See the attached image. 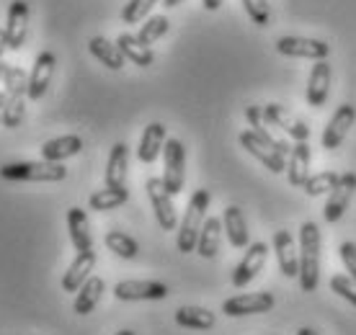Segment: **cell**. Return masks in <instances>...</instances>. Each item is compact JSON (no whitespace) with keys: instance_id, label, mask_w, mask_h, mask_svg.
I'll return each mask as SVG.
<instances>
[{"instance_id":"obj_41","label":"cell","mask_w":356,"mask_h":335,"mask_svg":"<svg viewBox=\"0 0 356 335\" xmlns=\"http://www.w3.org/2000/svg\"><path fill=\"white\" fill-rule=\"evenodd\" d=\"M181 3H184V0H163L165 8H176V6H181Z\"/></svg>"},{"instance_id":"obj_26","label":"cell","mask_w":356,"mask_h":335,"mask_svg":"<svg viewBox=\"0 0 356 335\" xmlns=\"http://www.w3.org/2000/svg\"><path fill=\"white\" fill-rule=\"evenodd\" d=\"M116 47L122 49V54H124L127 60L132 62V65H137V67H150L152 62H155V54H152L150 47H145L140 39L134 34H119L116 36Z\"/></svg>"},{"instance_id":"obj_33","label":"cell","mask_w":356,"mask_h":335,"mask_svg":"<svg viewBox=\"0 0 356 335\" xmlns=\"http://www.w3.org/2000/svg\"><path fill=\"white\" fill-rule=\"evenodd\" d=\"M168 28H170V21L165 16H150L143 24V28H140L137 39H140L145 47H150V44H155L158 39H163V36L168 34Z\"/></svg>"},{"instance_id":"obj_17","label":"cell","mask_w":356,"mask_h":335,"mask_svg":"<svg viewBox=\"0 0 356 335\" xmlns=\"http://www.w3.org/2000/svg\"><path fill=\"white\" fill-rule=\"evenodd\" d=\"M274 250H276L279 271H282L286 279L300 276V247H297L289 229H279L274 235Z\"/></svg>"},{"instance_id":"obj_30","label":"cell","mask_w":356,"mask_h":335,"mask_svg":"<svg viewBox=\"0 0 356 335\" xmlns=\"http://www.w3.org/2000/svg\"><path fill=\"white\" fill-rule=\"evenodd\" d=\"M176 322L181 327H188V330H212L217 318H214V312L204 307H178Z\"/></svg>"},{"instance_id":"obj_10","label":"cell","mask_w":356,"mask_h":335,"mask_svg":"<svg viewBox=\"0 0 356 335\" xmlns=\"http://www.w3.org/2000/svg\"><path fill=\"white\" fill-rule=\"evenodd\" d=\"M266 258H268V245H266V243H250V245L245 247V256H243V261L235 265V271H232V286H235V289L248 286V284L259 276L261 268H264Z\"/></svg>"},{"instance_id":"obj_27","label":"cell","mask_w":356,"mask_h":335,"mask_svg":"<svg viewBox=\"0 0 356 335\" xmlns=\"http://www.w3.org/2000/svg\"><path fill=\"white\" fill-rule=\"evenodd\" d=\"M88 49H90V54L96 57L104 67H108V70H122L124 67V62H127V57L122 54V49L116 47V42L111 44L108 39H104V36H93L88 42Z\"/></svg>"},{"instance_id":"obj_1","label":"cell","mask_w":356,"mask_h":335,"mask_svg":"<svg viewBox=\"0 0 356 335\" xmlns=\"http://www.w3.org/2000/svg\"><path fill=\"white\" fill-rule=\"evenodd\" d=\"M321 227L315 222H305L300 227V286L302 291H315L321 284Z\"/></svg>"},{"instance_id":"obj_7","label":"cell","mask_w":356,"mask_h":335,"mask_svg":"<svg viewBox=\"0 0 356 335\" xmlns=\"http://www.w3.org/2000/svg\"><path fill=\"white\" fill-rule=\"evenodd\" d=\"M276 52L294 60H328L330 44L323 39H307V36H282L276 39Z\"/></svg>"},{"instance_id":"obj_29","label":"cell","mask_w":356,"mask_h":335,"mask_svg":"<svg viewBox=\"0 0 356 335\" xmlns=\"http://www.w3.org/2000/svg\"><path fill=\"white\" fill-rule=\"evenodd\" d=\"M222 220L217 217H207L204 227H202V235H199V243H196V253L207 261H212L217 253H220V240H222Z\"/></svg>"},{"instance_id":"obj_14","label":"cell","mask_w":356,"mask_h":335,"mask_svg":"<svg viewBox=\"0 0 356 335\" xmlns=\"http://www.w3.org/2000/svg\"><path fill=\"white\" fill-rule=\"evenodd\" d=\"M356 191V173H343L339 178V183L333 186V191L328 194V202H325V209H323V217L325 222H339L343 217V212L348 209V202Z\"/></svg>"},{"instance_id":"obj_28","label":"cell","mask_w":356,"mask_h":335,"mask_svg":"<svg viewBox=\"0 0 356 335\" xmlns=\"http://www.w3.org/2000/svg\"><path fill=\"white\" fill-rule=\"evenodd\" d=\"M106 289V284L104 279H98V276H90L88 281L83 284L81 289L75 291V302H72V309L78 312V315H90L96 304L101 302V294Z\"/></svg>"},{"instance_id":"obj_6","label":"cell","mask_w":356,"mask_h":335,"mask_svg":"<svg viewBox=\"0 0 356 335\" xmlns=\"http://www.w3.org/2000/svg\"><path fill=\"white\" fill-rule=\"evenodd\" d=\"M145 191H147V199H150L152 212H155V220H158L161 229H165V232L176 229L178 217L176 206H173V194L168 191V186L163 183V178H147Z\"/></svg>"},{"instance_id":"obj_23","label":"cell","mask_w":356,"mask_h":335,"mask_svg":"<svg viewBox=\"0 0 356 335\" xmlns=\"http://www.w3.org/2000/svg\"><path fill=\"white\" fill-rule=\"evenodd\" d=\"M222 227H225V235L230 240L232 247H248L250 240H248V222H245V214H243L241 206H225V214H222Z\"/></svg>"},{"instance_id":"obj_9","label":"cell","mask_w":356,"mask_h":335,"mask_svg":"<svg viewBox=\"0 0 356 335\" xmlns=\"http://www.w3.org/2000/svg\"><path fill=\"white\" fill-rule=\"evenodd\" d=\"M241 145H243V150L248 152V155H253V158L259 160L264 168H268L271 173H286V158L284 155L276 150V147L266 145V142L261 140L253 129H245V132L241 134Z\"/></svg>"},{"instance_id":"obj_16","label":"cell","mask_w":356,"mask_h":335,"mask_svg":"<svg viewBox=\"0 0 356 335\" xmlns=\"http://www.w3.org/2000/svg\"><path fill=\"white\" fill-rule=\"evenodd\" d=\"M330 78H333V67L328 60H318L312 65L310 78H307V93H305L307 106L321 108L325 104V98L330 93Z\"/></svg>"},{"instance_id":"obj_5","label":"cell","mask_w":356,"mask_h":335,"mask_svg":"<svg viewBox=\"0 0 356 335\" xmlns=\"http://www.w3.org/2000/svg\"><path fill=\"white\" fill-rule=\"evenodd\" d=\"M163 183L168 186L173 196L184 191V181H186V147L181 140H165L163 147Z\"/></svg>"},{"instance_id":"obj_8","label":"cell","mask_w":356,"mask_h":335,"mask_svg":"<svg viewBox=\"0 0 356 335\" xmlns=\"http://www.w3.org/2000/svg\"><path fill=\"white\" fill-rule=\"evenodd\" d=\"M276 304L271 291H250V294H238L222 302V312L227 318H245V315H264L271 312Z\"/></svg>"},{"instance_id":"obj_43","label":"cell","mask_w":356,"mask_h":335,"mask_svg":"<svg viewBox=\"0 0 356 335\" xmlns=\"http://www.w3.org/2000/svg\"><path fill=\"white\" fill-rule=\"evenodd\" d=\"M114 335H134V330H119V333H114Z\"/></svg>"},{"instance_id":"obj_13","label":"cell","mask_w":356,"mask_h":335,"mask_svg":"<svg viewBox=\"0 0 356 335\" xmlns=\"http://www.w3.org/2000/svg\"><path fill=\"white\" fill-rule=\"evenodd\" d=\"M356 122V106L351 104H341L333 116L328 119V126H325V132H323V147L325 150H339L341 142L346 140L348 129L354 126Z\"/></svg>"},{"instance_id":"obj_15","label":"cell","mask_w":356,"mask_h":335,"mask_svg":"<svg viewBox=\"0 0 356 335\" xmlns=\"http://www.w3.org/2000/svg\"><path fill=\"white\" fill-rule=\"evenodd\" d=\"M29 34V3L26 0H13L6 18V39H8V49L18 52L26 44Z\"/></svg>"},{"instance_id":"obj_35","label":"cell","mask_w":356,"mask_h":335,"mask_svg":"<svg viewBox=\"0 0 356 335\" xmlns=\"http://www.w3.org/2000/svg\"><path fill=\"white\" fill-rule=\"evenodd\" d=\"M158 0H129L122 8V21L124 24H140L143 18L150 16V10L155 8Z\"/></svg>"},{"instance_id":"obj_44","label":"cell","mask_w":356,"mask_h":335,"mask_svg":"<svg viewBox=\"0 0 356 335\" xmlns=\"http://www.w3.org/2000/svg\"><path fill=\"white\" fill-rule=\"evenodd\" d=\"M0 124H3V119H0Z\"/></svg>"},{"instance_id":"obj_39","label":"cell","mask_w":356,"mask_h":335,"mask_svg":"<svg viewBox=\"0 0 356 335\" xmlns=\"http://www.w3.org/2000/svg\"><path fill=\"white\" fill-rule=\"evenodd\" d=\"M8 49V39H6V28H0V62H3V52Z\"/></svg>"},{"instance_id":"obj_40","label":"cell","mask_w":356,"mask_h":335,"mask_svg":"<svg viewBox=\"0 0 356 335\" xmlns=\"http://www.w3.org/2000/svg\"><path fill=\"white\" fill-rule=\"evenodd\" d=\"M202 3H204L207 10H220V6H222L225 0H202Z\"/></svg>"},{"instance_id":"obj_38","label":"cell","mask_w":356,"mask_h":335,"mask_svg":"<svg viewBox=\"0 0 356 335\" xmlns=\"http://www.w3.org/2000/svg\"><path fill=\"white\" fill-rule=\"evenodd\" d=\"M339 250H341V261H343V265H346V271L356 281V243L354 240H346V243H341Z\"/></svg>"},{"instance_id":"obj_4","label":"cell","mask_w":356,"mask_h":335,"mask_svg":"<svg viewBox=\"0 0 356 335\" xmlns=\"http://www.w3.org/2000/svg\"><path fill=\"white\" fill-rule=\"evenodd\" d=\"M67 176L63 163H6L0 168V178L6 181H29V183H60Z\"/></svg>"},{"instance_id":"obj_36","label":"cell","mask_w":356,"mask_h":335,"mask_svg":"<svg viewBox=\"0 0 356 335\" xmlns=\"http://www.w3.org/2000/svg\"><path fill=\"white\" fill-rule=\"evenodd\" d=\"M243 8L248 13V18L256 26H268L271 21V8H268L266 0H243Z\"/></svg>"},{"instance_id":"obj_11","label":"cell","mask_w":356,"mask_h":335,"mask_svg":"<svg viewBox=\"0 0 356 335\" xmlns=\"http://www.w3.org/2000/svg\"><path fill=\"white\" fill-rule=\"evenodd\" d=\"M264 122L274 124L276 129H282L286 137H292V142H307V137H310V126L302 119H297L292 111L279 106V104H266L264 106Z\"/></svg>"},{"instance_id":"obj_37","label":"cell","mask_w":356,"mask_h":335,"mask_svg":"<svg viewBox=\"0 0 356 335\" xmlns=\"http://www.w3.org/2000/svg\"><path fill=\"white\" fill-rule=\"evenodd\" d=\"M330 291H336L339 297H343L356 307V284L351 276H330Z\"/></svg>"},{"instance_id":"obj_32","label":"cell","mask_w":356,"mask_h":335,"mask_svg":"<svg viewBox=\"0 0 356 335\" xmlns=\"http://www.w3.org/2000/svg\"><path fill=\"white\" fill-rule=\"evenodd\" d=\"M104 243H106V247L114 253V256L124 258V261H132V258H137V253H140L137 240L129 238V235L122 232V229H111V232H106Z\"/></svg>"},{"instance_id":"obj_20","label":"cell","mask_w":356,"mask_h":335,"mask_svg":"<svg viewBox=\"0 0 356 335\" xmlns=\"http://www.w3.org/2000/svg\"><path fill=\"white\" fill-rule=\"evenodd\" d=\"M310 178V145L307 142H294L292 152L286 158V181L294 188H302Z\"/></svg>"},{"instance_id":"obj_31","label":"cell","mask_w":356,"mask_h":335,"mask_svg":"<svg viewBox=\"0 0 356 335\" xmlns=\"http://www.w3.org/2000/svg\"><path fill=\"white\" fill-rule=\"evenodd\" d=\"M127 202H129V191L127 188H111V186H106V188H101L96 194H90L88 206L93 212H111V209H119Z\"/></svg>"},{"instance_id":"obj_19","label":"cell","mask_w":356,"mask_h":335,"mask_svg":"<svg viewBox=\"0 0 356 335\" xmlns=\"http://www.w3.org/2000/svg\"><path fill=\"white\" fill-rule=\"evenodd\" d=\"M165 140H168V132H165V126H163L161 122L147 124L143 137H140V147H137L140 163L152 165V163L158 160V155L163 152V147H165Z\"/></svg>"},{"instance_id":"obj_18","label":"cell","mask_w":356,"mask_h":335,"mask_svg":"<svg viewBox=\"0 0 356 335\" xmlns=\"http://www.w3.org/2000/svg\"><path fill=\"white\" fill-rule=\"evenodd\" d=\"M54 65H57V57L52 52L36 54L34 67L29 72V101H39L47 93L54 75Z\"/></svg>"},{"instance_id":"obj_22","label":"cell","mask_w":356,"mask_h":335,"mask_svg":"<svg viewBox=\"0 0 356 335\" xmlns=\"http://www.w3.org/2000/svg\"><path fill=\"white\" fill-rule=\"evenodd\" d=\"M96 268V253L93 250H83L75 256V261L70 263V268L63 276V289L65 291H78L83 284L90 279V271Z\"/></svg>"},{"instance_id":"obj_24","label":"cell","mask_w":356,"mask_h":335,"mask_svg":"<svg viewBox=\"0 0 356 335\" xmlns=\"http://www.w3.org/2000/svg\"><path fill=\"white\" fill-rule=\"evenodd\" d=\"M83 150V140L78 134H63V137H54V140L44 142L42 147V160H49V163H65L67 158H75L81 155Z\"/></svg>"},{"instance_id":"obj_21","label":"cell","mask_w":356,"mask_h":335,"mask_svg":"<svg viewBox=\"0 0 356 335\" xmlns=\"http://www.w3.org/2000/svg\"><path fill=\"white\" fill-rule=\"evenodd\" d=\"M67 232H70L72 247L83 253V250H93V235H90L88 214L81 206H70L67 209Z\"/></svg>"},{"instance_id":"obj_2","label":"cell","mask_w":356,"mask_h":335,"mask_svg":"<svg viewBox=\"0 0 356 335\" xmlns=\"http://www.w3.org/2000/svg\"><path fill=\"white\" fill-rule=\"evenodd\" d=\"M209 202H212V194H209L207 188L194 191V196L188 199V206H186V212H184L181 224H178V238H176V245L181 253H194L196 250L202 227H204V222H207Z\"/></svg>"},{"instance_id":"obj_34","label":"cell","mask_w":356,"mask_h":335,"mask_svg":"<svg viewBox=\"0 0 356 335\" xmlns=\"http://www.w3.org/2000/svg\"><path fill=\"white\" fill-rule=\"evenodd\" d=\"M339 173H333V170H323V173H315V176L307 178V183L302 186V191L307 196H323V194H330L333 191V186L339 183Z\"/></svg>"},{"instance_id":"obj_12","label":"cell","mask_w":356,"mask_h":335,"mask_svg":"<svg viewBox=\"0 0 356 335\" xmlns=\"http://www.w3.org/2000/svg\"><path fill=\"white\" fill-rule=\"evenodd\" d=\"M114 297L122 302H152L165 300L168 297V286L163 281H119L114 286Z\"/></svg>"},{"instance_id":"obj_3","label":"cell","mask_w":356,"mask_h":335,"mask_svg":"<svg viewBox=\"0 0 356 335\" xmlns=\"http://www.w3.org/2000/svg\"><path fill=\"white\" fill-rule=\"evenodd\" d=\"M29 98V75L24 67L8 65L6 72V108H3V126L16 129L24 122Z\"/></svg>"},{"instance_id":"obj_25","label":"cell","mask_w":356,"mask_h":335,"mask_svg":"<svg viewBox=\"0 0 356 335\" xmlns=\"http://www.w3.org/2000/svg\"><path fill=\"white\" fill-rule=\"evenodd\" d=\"M127 170H129V147L124 142H116L108 152L106 163V186L111 188H127Z\"/></svg>"},{"instance_id":"obj_42","label":"cell","mask_w":356,"mask_h":335,"mask_svg":"<svg viewBox=\"0 0 356 335\" xmlns=\"http://www.w3.org/2000/svg\"><path fill=\"white\" fill-rule=\"evenodd\" d=\"M297 335H318V333H315L312 327H300V330H297Z\"/></svg>"}]
</instances>
